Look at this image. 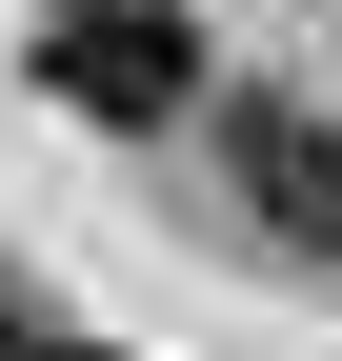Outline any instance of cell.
Instances as JSON below:
<instances>
[{"label":"cell","instance_id":"1","mask_svg":"<svg viewBox=\"0 0 342 361\" xmlns=\"http://www.w3.org/2000/svg\"><path fill=\"white\" fill-rule=\"evenodd\" d=\"M20 80L81 141H182L222 40H201V0H20Z\"/></svg>","mask_w":342,"mask_h":361},{"label":"cell","instance_id":"2","mask_svg":"<svg viewBox=\"0 0 342 361\" xmlns=\"http://www.w3.org/2000/svg\"><path fill=\"white\" fill-rule=\"evenodd\" d=\"M201 161H222V201L262 221L282 261H342V121L322 101H282V80L222 101V80H201Z\"/></svg>","mask_w":342,"mask_h":361},{"label":"cell","instance_id":"3","mask_svg":"<svg viewBox=\"0 0 342 361\" xmlns=\"http://www.w3.org/2000/svg\"><path fill=\"white\" fill-rule=\"evenodd\" d=\"M0 361H81V341H61V322H40V301H20V281H0Z\"/></svg>","mask_w":342,"mask_h":361}]
</instances>
